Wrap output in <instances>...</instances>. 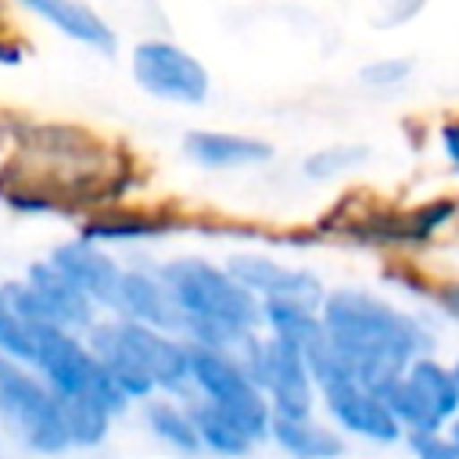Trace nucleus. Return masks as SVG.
Returning a JSON list of instances; mask_svg holds the SVG:
<instances>
[{
    "instance_id": "nucleus-1",
    "label": "nucleus",
    "mask_w": 459,
    "mask_h": 459,
    "mask_svg": "<svg viewBox=\"0 0 459 459\" xmlns=\"http://www.w3.org/2000/svg\"><path fill=\"white\" fill-rule=\"evenodd\" d=\"M319 316L326 337L348 359L355 377L380 394L402 377L412 359L430 355L434 344L430 330L412 312L359 287L326 290L319 301Z\"/></svg>"
},
{
    "instance_id": "nucleus-2",
    "label": "nucleus",
    "mask_w": 459,
    "mask_h": 459,
    "mask_svg": "<svg viewBox=\"0 0 459 459\" xmlns=\"http://www.w3.org/2000/svg\"><path fill=\"white\" fill-rule=\"evenodd\" d=\"M158 276L183 312V337L190 344L244 355L262 326V301L226 265L186 255L165 262Z\"/></svg>"
},
{
    "instance_id": "nucleus-3",
    "label": "nucleus",
    "mask_w": 459,
    "mask_h": 459,
    "mask_svg": "<svg viewBox=\"0 0 459 459\" xmlns=\"http://www.w3.org/2000/svg\"><path fill=\"white\" fill-rule=\"evenodd\" d=\"M29 366L47 380V387L65 402H93L111 416L129 409V398L104 373L82 333L61 326H32V359Z\"/></svg>"
},
{
    "instance_id": "nucleus-4",
    "label": "nucleus",
    "mask_w": 459,
    "mask_h": 459,
    "mask_svg": "<svg viewBox=\"0 0 459 459\" xmlns=\"http://www.w3.org/2000/svg\"><path fill=\"white\" fill-rule=\"evenodd\" d=\"M0 423H7L11 434H18L22 445L39 455H61L75 448L61 398L29 362L7 355H0Z\"/></svg>"
},
{
    "instance_id": "nucleus-5",
    "label": "nucleus",
    "mask_w": 459,
    "mask_h": 459,
    "mask_svg": "<svg viewBox=\"0 0 459 459\" xmlns=\"http://www.w3.org/2000/svg\"><path fill=\"white\" fill-rule=\"evenodd\" d=\"M190 398H201L240 423L255 441L269 437L273 405L240 355L190 344Z\"/></svg>"
},
{
    "instance_id": "nucleus-6",
    "label": "nucleus",
    "mask_w": 459,
    "mask_h": 459,
    "mask_svg": "<svg viewBox=\"0 0 459 459\" xmlns=\"http://www.w3.org/2000/svg\"><path fill=\"white\" fill-rule=\"evenodd\" d=\"M402 434H430L448 430L459 416V384L452 366L437 362L434 355L412 359L402 377L384 391Z\"/></svg>"
},
{
    "instance_id": "nucleus-7",
    "label": "nucleus",
    "mask_w": 459,
    "mask_h": 459,
    "mask_svg": "<svg viewBox=\"0 0 459 459\" xmlns=\"http://www.w3.org/2000/svg\"><path fill=\"white\" fill-rule=\"evenodd\" d=\"M7 298L14 305V312L29 323V326H61L72 333H86L100 316V308L50 262L39 258L29 265L25 280L18 283H4Z\"/></svg>"
},
{
    "instance_id": "nucleus-8",
    "label": "nucleus",
    "mask_w": 459,
    "mask_h": 459,
    "mask_svg": "<svg viewBox=\"0 0 459 459\" xmlns=\"http://www.w3.org/2000/svg\"><path fill=\"white\" fill-rule=\"evenodd\" d=\"M240 359L265 391L273 416H312L319 387L312 380L305 351H298L294 344L273 333H255Z\"/></svg>"
},
{
    "instance_id": "nucleus-9",
    "label": "nucleus",
    "mask_w": 459,
    "mask_h": 459,
    "mask_svg": "<svg viewBox=\"0 0 459 459\" xmlns=\"http://www.w3.org/2000/svg\"><path fill=\"white\" fill-rule=\"evenodd\" d=\"M129 68L136 86L165 104H179V108H194L204 104L212 93V79L208 68L179 43L172 39H140L129 54Z\"/></svg>"
},
{
    "instance_id": "nucleus-10",
    "label": "nucleus",
    "mask_w": 459,
    "mask_h": 459,
    "mask_svg": "<svg viewBox=\"0 0 459 459\" xmlns=\"http://www.w3.org/2000/svg\"><path fill=\"white\" fill-rule=\"evenodd\" d=\"M319 402H323L326 416L337 423V430H344L351 437H362L373 445H394L402 437V427H398L387 398L355 377H341L333 384H323Z\"/></svg>"
},
{
    "instance_id": "nucleus-11",
    "label": "nucleus",
    "mask_w": 459,
    "mask_h": 459,
    "mask_svg": "<svg viewBox=\"0 0 459 459\" xmlns=\"http://www.w3.org/2000/svg\"><path fill=\"white\" fill-rule=\"evenodd\" d=\"M122 337L133 348L136 362L147 369V377L154 380V387L161 394H190V341L147 323H133L122 319Z\"/></svg>"
},
{
    "instance_id": "nucleus-12",
    "label": "nucleus",
    "mask_w": 459,
    "mask_h": 459,
    "mask_svg": "<svg viewBox=\"0 0 459 459\" xmlns=\"http://www.w3.org/2000/svg\"><path fill=\"white\" fill-rule=\"evenodd\" d=\"M226 269L258 298V301H308L319 305L323 301V283L316 273L301 269V265H287L276 262L269 255H255V251H240L226 258Z\"/></svg>"
},
{
    "instance_id": "nucleus-13",
    "label": "nucleus",
    "mask_w": 459,
    "mask_h": 459,
    "mask_svg": "<svg viewBox=\"0 0 459 459\" xmlns=\"http://www.w3.org/2000/svg\"><path fill=\"white\" fill-rule=\"evenodd\" d=\"M97 308H115V298H118V283H122V273L126 265H118L97 240H86L82 233L75 240H65L57 244L50 255H47Z\"/></svg>"
},
{
    "instance_id": "nucleus-14",
    "label": "nucleus",
    "mask_w": 459,
    "mask_h": 459,
    "mask_svg": "<svg viewBox=\"0 0 459 459\" xmlns=\"http://www.w3.org/2000/svg\"><path fill=\"white\" fill-rule=\"evenodd\" d=\"M183 154L204 172H240L265 165L273 158V143L230 129H190L183 136Z\"/></svg>"
},
{
    "instance_id": "nucleus-15",
    "label": "nucleus",
    "mask_w": 459,
    "mask_h": 459,
    "mask_svg": "<svg viewBox=\"0 0 459 459\" xmlns=\"http://www.w3.org/2000/svg\"><path fill=\"white\" fill-rule=\"evenodd\" d=\"M115 316L133 319V323H147L169 333L183 337V312L172 298V290L165 287V280L151 269H126L122 283H118V298H115Z\"/></svg>"
},
{
    "instance_id": "nucleus-16",
    "label": "nucleus",
    "mask_w": 459,
    "mask_h": 459,
    "mask_svg": "<svg viewBox=\"0 0 459 459\" xmlns=\"http://www.w3.org/2000/svg\"><path fill=\"white\" fill-rule=\"evenodd\" d=\"M82 337H86L90 351L97 355V362L104 366V373L115 380V387H118L129 402H147V398L158 394L154 380H151L147 369L136 362L133 348L126 344L122 326H118V316H115V319H97Z\"/></svg>"
},
{
    "instance_id": "nucleus-17",
    "label": "nucleus",
    "mask_w": 459,
    "mask_h": 459,
    "mask_svg": "<svg viewBox=\"0 0 459 459\" xmlns=\"http://www.w3.org/2000/svg\"><path fill=\"white\" fill-rule=\"evenodd\" d=\"M22 7H29L36 18H43L50 29H57L61 36H68L72 43H82L97 54H111L115 50V32L111 25L86 7L82 0H18Z\"/></svg>"
},
{
    "instance_id": "nucleus-18",
    "label": "nucleus",
    "mask_w": 459,
    "mask_h": 459,
    "mask_svg": "<svg viewBox=\"0 0 459 459\" xmlns=\"http://www.w3.org/2000/svg\"><path fill=\"white\" fill-rule=\"evenodd\" d=\"M455 215V201L452 197H434L420 208H405L394 212L380 222H366L369 240L377 244H398V247H416L423 240H430L434 233H441Z\"/></svg>"
},
{
    "instance_id": "nucleus-19",
    "label": "nucleus",
    "mask_w": 459,
    "mask_h": 459,
    "mask_svg": "<svg viewBox=\"0 0 459 459\" xmlns=\"http://www.w3.org/2000/svg\"><path fill=\"white\" fill-rule=\"evenodd\" d=\"M269 441L290 459H341L344 437L316 416H273Z\"/></svg>"
},
{
    "instance_id": "nucleus-20",
    "label": "nucleus",
    "mask_w": 459,
    "mask_h": 459,
    "mask_svg": "<svg viewBox=\"0 0 459 459\" xmlns=\"http://www.w3.org/2000/svg\"><path fill=\"white\" fill-rule=\"evenodd\" d=\"M262 326L265 333L294 344L298 351H312L326 337L319 305L308 301H262Z\"/></svg>"
},
{
    "instance_id": "nucleus-21",
    "label": "nucleus",
    "mask_w": 459,
    "mask_h": 459,
    "mask_svg": "<svg viewBox=\"0 0 459 459\" xmlns=\"http://www.w3.org/2000/svg\"><path fill=\"white\" fill-rule=\"evenodd\" d=\"M186 405L194 412V423H197V434H201V448H208L215 455H226V459H240L258 445L240 423H233L215 405H208L201 398H190V394H186Z\"/></svg>"
},
{
    "instance_id": "nucleus-22",
    "label": "nucleus",
    "mask_w": 459,
    "mask_h": 459,
    "mask_svg": "<svg viewBox=\"0 0 459 459\" xmlns=\"http://www.w3.org/2000/svg\"><path fill=\"white\" fill-rule=\"evenodd\" d=\"M143 420H147L151 434H154L161 445H169L172 452H186V455L201 452V434H197V423H194L190 405L158 398V402H147Z\"/></svg>"
},
{
    "instance_id": "nucleus-23",
    "label": "nucleus",
    "mask_w": 459,
    "mask_h": 459,
    "mask_svg": "<svg viewBox=\"0 0 459 459\" xmlns=\"http://www.w3.org/2000/svg\"><path fill=\"white\" fill-rule=\"evenodd\" d=\"M165 233V219L161 215H147V212H108L97 215L82 226L86 240L97 244H126V240H147V237H161Z\"/></svg>"
},
{
    "instance_id": "nucleus-24",
    "label": "nucleus",
    "mask_w": 459,
    "mask_h": 459,
    "mask_svg": "<svg viewBox=\"0 0 459 459\" xmlns=\"http://www.w3.org/2000/svg\"><path fill=\"white\" fill-rule=\"evenodd\" d=\"M366 151L362 147H351V143H330V147H319L305 158L301 172L308 179H337L344 172H351L355 165H362Z\"/></svg>"
},
{
    "instance_id": "nucleus-25",
    "label": "nucleus",
    "mask_w": 459,
    "mask_h": 459,
    "mask_svg": "<svg viewBox=\"0 0 459 459\" xmlns=\"http://www.w3.org/2000/svg\"><path fill=\"white\" fill-rule=\"evenodd\" d=\"M0 355L18 359V362L32 359V326L14 312L4 283H0Z\"/></svg>"
},
{
    "instance_id": "nucleus-26",
    "label": "nucleus",
    "mask_w": 459,
    "mask_h": 459,
    "mask_svg": "<svg viewBox=\"0 0 459 459\" xmlns=\"http://www.w3.org/2000/svg\"><path fill=\"white\" fill-rule=\"evenodd\" d=\"M409 75H412V61H405V57H377L359 72V79L369 90H398V86H405Z\"/></svg>"
},
{
    "instance_id": "nucleus-27",
    "label": "nucleus",
    "mask_w": 459,
    "mask_h": 459,
    "mask_svg": "<svg viewBox=\"0 0 459 459\" xmlns=\"http://www.w3.org/2000/svg\"><path fill=\"white\" fill-rule=\"evenodd\" d=\"M409 448H412L416 459H459V441L448 430L409 434Z\"/></svg>"
},
{
    "instance_id": "nucleus-28",
    "label": "nucleus",
    "mask_w": 459,
    "mask_h": 459,
    "mask_svg": "<svg viewBox=\"0 0 459 459\" xmlns=\"http://www.w3.org/2000/svg\"><path fill=\"white\" fill-rule=\"evenodd\" d=\"M437 147H441L445 161L452 165V172L459 176V111L448 115V118L437 126Z\"/></svg>"
},
{
    "instance_id": "nucleus-29",
    "label": "nucleus",
    "mask_w": 459,
    "mask_h": 459,
    "mask_svg": "<svg viewBox=\"0 0 459 459\" xmlns=\"http://www.w3.org/2000/svg\"><path fill=\"white\" fill-rule=\"evenodd\" d=\"M434 301H437V308H441L448 319H455V323H459V280L441 283V287L434 290Z\"/></svg>"
},
{
    "instance_id": "nucleus-30",
    "label": "nucleus",
    "mask_w": 459,
    "mask_h": 459,
    "mask_svg": "<svg viewBox=\"0 0 459 459\" xmlns=\"http://www.w3.org/2000/svg\"><path fill=\"white\" fill-rule=\"evenodd\" d=\"M22 61V47L11 39H0V65H18Z\"/></svg>"
},
{
    "instance_id": "nucleus-31",
    "label": "nucleus",
    "mask_w": 459,
    "mask_h": 459,
    "mask_svg": "<svg viewBox=\"0 0 459 459\" xmlns=\"http://www.w3.org/2000/svg\"><path fill=\"white\" fill-rule=\"evenodd\" d=\"M448 434H452V437H455V441H459V416H455V423H452V427H448Z\"/></svg>"
},
{
    "instance_id": "nucleus-32",
    "label": "nucleus",
    "mask_w": 459,
    "mask_h": 459,
    "mask_svg": "<svg viewBox=\"0 0 459 459\" xmlns=\"http://www.w3.org/2000/svg\"><path fill=\"white\" fill-rule=\"evenodd\" d=\"M452 373H455V384H459V359L452 362Z\"/></svg>"
}]
</instances>
